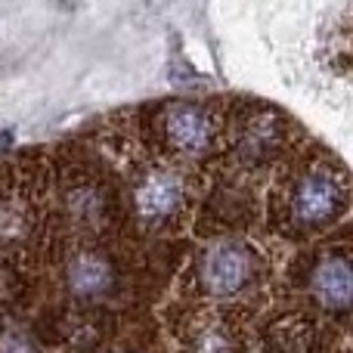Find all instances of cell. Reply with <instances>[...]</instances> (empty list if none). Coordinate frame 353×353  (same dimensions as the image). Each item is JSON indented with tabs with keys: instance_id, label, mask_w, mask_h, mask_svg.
<instances>
[{
	"instance_id": "5b68a950",
	"label": "cell",
	"mask_w": 353,
	"mask_h": 353,
	"mask_svg": "<svg viewBox=\"0 0 353 353\" xmlns=\"http://www.w3.org/2000/svg\"><path fill=\"white\" fill-rule=\"evenodd\" d=\"M282 115L270 109H251L248 115L239 124V137H236V152L242 165H267L273 161V155L282 149L285 130H282Z\"/></svg>"
},
{
	"instance_id": "9c48e42d",
	"label": "cell",
	"mask_w": 353,
	"mask_h": 353,
	"mask_svg": "<svg viewBox=\"0 0 353 353\" xmlns=\"http://www.w3.org/2000/svg\"><path fill=\"white\" fill-rule=\"evenodd\" d=\"M0 353H41L34 338L22 329H3L0 332Z\"/></svg>"
},
{
	"instance_id": "ba28073f",
	"label": "cell",
	"mask_w": 353,
	"mask_h": 353,
	"mask_svg": "<svg viewBox=\"0 0 353 353\" xmlns=\"http://www.w3.org/2000/svg\"><path fill=\"white\" fill-rule=\"evenodd\" d=\"M65 214L72 217V223L78 226H97L103 223L105 214V199L97 186L90 183H81V186H72L65 192Z\"/></svg>"
},
{
	"instance_id": "52a82bcc",
	"label": "cell",
	"mask_w": 353,
	"mask_h": 353,
	"mask_svg": "<svg viewBox=\"0 0 353 353\" xmlns=\"http://www.w3.org/2000/svg\"><path fill=\"white\" fill-rule=\"evenodd\" d=\"M313 298L329 310H347L350 304V263L344 254H325L310 276Z\"/></svg>"
},
{
	"instance_id": "8992f818",
	"label": "cell",
	"mask_w": 353,
	"mask_h": 353,
	"mask_svg": "<svg viewBox=\"0 0 353 353\" xmlns=\"http://www.w3.org/2000/svg\"><path fill=\"white\" fill-rule=\"evenodd\" d=\"M115 263L97 248H81L68 257L65 263V285L74 298L81 301H99L109 292H115Z\"/></svg>"
},
{
	"instance_id": "3957f363",
	"label": "cell",
	"mask_w": 353,
	"mask_h": 353,
	"mask_svg": "<svg viewBox=\"0 0 353 353\" xmlns=\"http://www.w3.org/2000/svg\"><path fill=\"white\" fill-rule=\"evenodd\" d=\"M257 257L239 239L211 242L199 257V282L211 298H236L254 279Z\"/></svg>"
},
{
	"instance_id": "277c9868",
	"label": "cell",
	"mask_w": 353,
	"mask_h": 353,
	"mask_svg": "<svg viewBox=\"0 0 353 353\" xmlns=\"http://www.w3.org/2000/svg\"><path fill=\"white\" fill-rule=\"evenodd\" d=\"M134 211L143 223L165 226L186 211V183L168 165H149L130 183Z\"/></svg>"
},
{
	"instance_id": "7a4b0ae2",
	"label": "cell",
	"mask_w": 353,
	"mask_h": 353,
	"mask_svg": "<svg viewBox=\"0 0 353 353\" xmlns=\"http://www.w3.org/2000/svg\"><path fill=\"white\" fill-rule=\"evenodd\" d=\"M155 130L161 143L180 159H201L217 143V115L201 103L176 99L155 112Z\"/></svg>"
},
{
	"instance_id": "6da1fadb",
	"label": "cell",
	"mask_w": 353,
	"mask_h": 353,
	"mask_svg": "<svg viewBox=\"0 0 353 353\" xmlns=\"http://www.w3.org/2000/svg\"><path fill=\"white\" fill-rule=\"evenodd\" d=\"M347 205V183L332 161H313L292 176L285 189L288 220L301 230H319L341 217Z\"/></svg>"
}]
</instances>
